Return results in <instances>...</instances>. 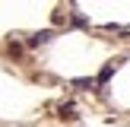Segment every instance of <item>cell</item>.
I'll list each match as a JSON object with an SVG mask.
<instances>
[{"mask_svg":"<svg viewBox=\"0 0 130 127\" xmlns=\"http://www.w3.org/2000/svg\"><path fill=\"white\" fill-rule=\"evenodd\" d=\"M51 41V29H44V32H35V35L29 38V48H38V44H48Z\"/></svg>","mask_w":130,"mask_h":127,"instance_id":"6da1fadb","label":"cell"}]
</instances>
